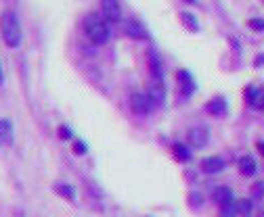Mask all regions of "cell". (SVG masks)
Masks as SVG:
<instances>
[{"label":"cell","mask_w":264,"mask_h":217,"mask_svg":"<svg viewBox=\"0 0 264 217\" xmlns=\"http://www.w3.org/2000/svg\"><path fill=\"white\" fill-rule=\"evenodd\" d=\"M74 150H76V152H86V146H84L82 142H78L76 146H74Z\"/></svg>","instance_id":"obj_25"},{"label":"cell","mask_w":264,"mask_h":217,"mask_svg":"<svg viewBox=\"0 0 264 217\" xmlns=\"http://www.w3.org/2000/svg\"><path fill=\"white\" fill-rule=\"evenodd\" d=\"M147 96L151 98V102H153V104H164V100H166V88H164L162 78H153V82H151V86H149Z\"/></svg>","instance_id":"obj_7"},{"label":"cell","mask_w":264,"mask_h":217,"mask_svg":"<svg viewBox=\"0 0 264 217\" xmlns=\"http://www.w3.org/2000/svg\"><path fill=\"white\" fill-rule=\"evenodd\" d=\"M0 140L5 144L13 140V124H11L9 119H0Z\"/></svg>","instance_id":"obj_13"},{"label":"cell","mask_w":264,"mask_h":217,"mask_svg":"<svg viewBox=\"0 0 264 217\" xmlns=\"http://www.w3.org/2000/svg\"><path fill=\"white\" fill-rule=\"evenodd\" d=\"M172 152H174V156L178 161H189L191 159V152H189V148L185 146V144H174Z\"/></svg>","instance_id":"obj_16"},{"label":"cell","mask_w":264,"mask_h":217,"mask_svg":"<svg viewBox=\"0 0 264 217\" xmlns=\"http://www.w3.org/2000/svg\"><path fill=\"white\" fill-rule=\"evenodd\" d=\"M101 8H103V15L107 17V21H119L122 19V8H119L117 0H101Z\"/></svg>","instance_id":"obj_8"},{"label":"cell","mask_w":264,"mask_h":217,"mask_svg":"<svg viewBox=\"0 0 264 217\" xmlns=\"http://www.w3.org/2000/svg\"><path fill=\"white\" fill-rule=\"evenodd\" d=\"M149 67H151V76H153V78H162V65H160V58L155 56L153 52L149 54Z\"/></svg>","instance_id":"obj_18"},{"label":"cell","mask_w":264,"mask_h":217,"mask_svg":"<svg viewBox=\"0 0 264 217\" xmlns=\"http://www.w3.org/2000/svg\"><path fill=\"white\" fill-rule=\"evenodd\" d=\"M237 167H239V174L241 176H245V178H249V176H254L256 174V161L251 159V156H241L239 159V163H237Z\"/></svg>","instance_id":"obj_12"},{"label":"cell","mask_w":264,"mask_h":217,"mask_svg":"<svg viewBox=\"0 0 264 217\" xmlns=\"http://www.w3.org/2000/svg\"><path fill=\"white\" fill-rule=\"evenodd\" d=\"M258 150L264 154V142H258Z\"/></svg>","instance_id":"obj_26"},{"label":"cell","mask_w":264,"mask_h":217,"mask_svg":"<svg viewBox=\"0 0 264 217\" xmlns=\"http://www.w3.org/2000/svg\"><path fill=\"white\" fill-rule=\"evenodd\" d=\"M0 144H5V142H3V140H0Z\"/></svg>","instance_id":"obj_28"},{"label":"cell","mask_w":264,"mask_h":217,"mask_svg":"<svg viewBox=\"0 0 264 217\" xmlns=\"http://www.w3.org/2000/svg\"><path fill=\"white\" fill-rule=\"evenodd\" d=\"M208 138H210V132H208L206 126H195V128H191L189 134H187V140L193 144V146H197V148L206 146V144H208Z\"/></svg>","instance_id":"obj_4"},{"label":"cell","mask_w":264,"mask_h":217,"mask_svg":"<svg viewBox=\"0 0 264 217\" xmlns=\"http://www.w3.org/2000/svg\"><path fill=\"white\" fill-rule=\"evenodd\" d=\"M126 36H130V38H135V40H145L147 38V32H145V28H143V23L128 21L126 23Z\"/></svg>","instance_id":"obj_11"},{"label":"cell","mask_w":264,"mask_h":217,"mask_svg":"<svg viewBox=\"0 0 264 217\" xmlns=\"http://www.w3.org/2000/svg\"><path fill=\"white\" fill-rule=\"evenodd\" d=\"M256 94H258V90L254 88V86H249L247 90H245V98H247V102L254 106V102H256Z\"/></svg>","instance_id":"obj_21"},{"label":"cell","mask_w":264,"mask_h":217,"mask_svg":"<svg viewBox=\"0 0 264 217\" xmlns=\"http://www.w3.org/2000/svg\"><path fill=\"white\" fill-rule=\"evenodd\" d=\"M201 172L203 174H210V176H214V174H220L222 170H224V159L222 156H216V154H212V156H206V159H201Z\"/></svg>","instance_id":"obj_6"},{"label":"cell","mask_w":264,"mask_h":217,"mask_svg":"<svg viewBox=\"0 0 264 217\" xmlns=\"http://www.w3.org/2000/svg\"><path fill=\"white\" fill-rule=\"evenodd\" d=\"M176 82H178V92H183V96H191V94H193L195 80H193V76H191L187 69H178Z\"/></svg>","instance_id":"obj_5"},{"label":"cell","mask_w":264,"mask_h":217,"mask_svg":"<svg viewBox=\"0 0 264 217\" xmlns=\"http://www.w3.org/2000/svg\"><path fill=\"white\" fill-rule=\"evenodd\" d=\"M254 106H256V108H264V88H262V90H258V94H256V102H254Z\"/></svg>","instance_id":"obj_23"},{"label":"cell","mask_w":264,"mask_h":217,"mask_svg":"<svg viewBox=\"0 0 264 217\" xmlns=\"http://www.w3.org/2000/svg\"><path fill=\"white\" fill-rule=\"evenodd\" d=\"M59 136H61V138H71L69 128H61V130H59Z\"/></svg>","instance_id":"obj_24"},{"label":"cell","mask_w":264,"mask_h":217,"mask_svg":"<svg viewBox=\"0 0 264 217\" xmlns=\"http://www.w3.org/2000/svg\"><path fill=\"white\" fill-rule=\"evenodd\" d=\"M181 21L187 26V30H191V32H197L199 30V21H197V17L195 15H191V13H187V10H183L181 13Z\"/></svg>","instance_id":"obj_15"},{"label":"cell","mask_w":264,"mask_h":217,"mask_svg":"<svg viewBox=\"0 0 264 217\" xmlns=\"http://www.w3.org/2000/svg\"><path fill=\"white\" fill-rule=\"evenodd\" d=\"M212 198H214V202L218 204V207H222V204H229V202H235V194H233V190H231V188H226V186H218V188H214Z\"/></svg>","instance_id":"obj_9"},{"label":"cell","mask_w":264,"mask_h":217,"mask_svg":"<svg viewBox=\"0 0 264 217\" xmlns=\"http://www.w3.org/2000/svg\"><path fill=\"white\" fill-rule=\"evenodd\" d=\"M237 213H241V215H251V211H254V200L251 198H239L237 202Z\"/></svg>","instance_id":"obj_14"},{"label":"cell","mask_w":264,"mask_h":217,"mask_svg":"<svg viewBox=\"0 0 264 217\" xmlns=\"http://www.w3.org/2000/svg\"><path fill=\"white\" fill-rule=\"evenodd\" d=\"M206 111L214 117H222L226 113V100L222 98V96H216V98H212L208 104H206Z\"/></svg>","instance_id":"obj_10"},{"label":"cell","mask_w":264,"mask_h":217,"mask_svg":"<svg viewBox=\"0 0 264 217\" xmlns=\"http://www.w3.org/2000/svg\"><path fill=\"white\" fill-rule=\"evenodd\" d=\"M220 217H235L237 215V204L235 202H229V204H222L220 207Z\"/></svg>","instance_id":"obj_19"},{"label":"cell","mask_w":264,"mask_h":217,"mask_svg":"<svg viewBox=\"0 0 264 217\" xmlns=\"http://www.w3.org/2000/svg\"><path fill=\"white\" fill-rule=\"evenodd\" d=\"M0 84H3V65H0Z\"/></svg>","instance_id":"obj_27"},{"label":"cell","mask_w":264,"mask_h":217,"mask_svg":"<svg viewBox=\"0 0 264 217\" xmlns=\"http://www.w3.org/2000/svg\"><path fill=\"white\" fill-rule=\"evenodd\" d=\"M55 190H57L61 196H65L67 200H74V198H76V190L71 188L69 184H57V186H55Z\"/></svg>","instance_id":"obj_17"},{"label":"cell","mask_w":264,"mask_h":217,"mask_svg":"<svg viewBox=\"0 0 264 217\" xmlns=\"http://www.w3.org/2000/svg\"><path fill=\"white\" fill-rule=\"evenodd\" d=\"M84 32L92 44H105L109 40V26L97 15H88L84 19Z\"/></svg>","instance_id":"obj_2"},{"label":"cell","mask_w":264,"mask_h":217,"mask_svg":"<svg viewBox=\"0 0 264 217\" xmlns=\"http://www.w3.org/2000/svg\"><path fill=\"white\" fill-rule=\"evenodd\" d=\"M247 26H249V30H254V32H264V19H249Z\"/></svg>","instance_id":"obj_20"},{"label":"cell","mask_w":264,"mask_h":217,"mask_svg":"<svg viewBox=\"0 0 264 217\" xmlns=\"http://www.w3.org/2000/svg\"><path fill=\"white\" fill-rule=\"evenodd\" d=\"M251 192H254V198H262L264 196V182H258V184H254V188H251Z\"/></svg>","instance_id":"obj_22"},{"label":"cell","mask_w":264,"mask_h":217,"mask_svg":"<svg viewBox=\"0 0 264 217\" xmlns=\"http://www.w3.org/2000/svg\"><path fill=\"white\" fill-rule=\"evenodd\" d=\"M130 106H132V111H135L137 115H147V113H151L153 102H151V98L147 94L137 92V94L130 96Z\"/></svg>","instance_id":"obj_3"},{"label":"cell","mask_w":264,"mask_h":217,"mask_svg":"<svg viewBox=\"0 0 264 217\" xmlns=\"http://www.w3.org/2000/svg\"><path fill=\"white\" fill-rule=\"evenodd\" d=\"M0 34H3V40L7 46L17 48L21 44V38H23L21 23L13 10H9V8L3 10V15H0Z\"/></svg>","instance_id":"obj_1"}]
</instances>
